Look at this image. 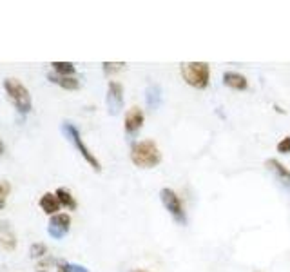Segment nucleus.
Instances as JSON below:
<instances>
[{
    "instance_id": "obj_23",
    "label": "nucleus",
    "mask_w": 290,
    "mask_h": 272,
    "mask_svg": "<svg viewBox=\"0 0 290 272\" xmlns=\"http://www.w3.org/2000/svg\"><path fill=\"white\" fill-rule=\"evenodd\" d=\"M51 263H53V260H51V258H48V260H46V261L42 260L40 263H38V267H40V269H42V267H48V265H51Z\"/></svg>"
},
{
    "instance_id": "obj_4",
    "label": "nucleus",
    "mask_w": 290,
    "mask_h": 272,
    "mask_svg": "<svg viewBox=\"0 0 290 272\" xmlns=\"http://www.w3.org/2000/svg\"><path fill=\"white\" fill-rule=\"evenodd\" d=\"M62 131H64L65 135H67V138L71 140L73 143H75V147L78 149V153L82 154L83 156V160L87 162L89 165L93 167L96 172H100L102 171V165H100V162L96 160V156L91 151H89V147L83 143V140H82V136H80V133H78V129L75 127V125H71V124H64L62 125Z\"/></svg>"
},
{
    "instance_id": "obj_19",
    "label": "nucleus",
    "mask_w": 290,
    "mask_h": 272,
    "mask_svg": "<svg viewBox=\"0 0 290 272\" xmlns=\"http://www.w3.org/2000/svg\"><path fill=\"white\" fill-rule=\"evenodd\" d=\"M278 153H281V154L290 153V136H285L283 140L278 143Z\"/></svg>"
},
{
    "instance_id": "obj_1",
    "label": "nucleus",
    "mask_w": 290,
    "mask_h": 272,
    "mask_svg": "<svg viewBox=\"0 0 290 272\" xmlns=\"http://www.w3.org/2000/svg\"><path fill=\"white\" fill-rule=\"evenodd\" d=\"M131 160L140 169H153V167L160 165L161 153L153 140H142V142L134 143L131 149Z\"/></svg>"
},
{
    "instance_id": "obj_2",
    "label": "nucleus",
    "mask_w": 290,
    "mask_h": 272,
    "mask_svg": "<svg viewBox=\"0 0 290 272\" xmlns=\"http://www.w3.org/2000/svg\"><path fill=\"white\" fill-rule=\"evenodd\" d=\"M180 73L185 83L194 89H207L211 80V67L205 62H184L180 65Z\"/></svg>"
},
{
    "instance_id": "obj_10",
    "label": "nucleus",
    "mask_w": 290,
    "mask_h": 272,
    "mask_svg": "<svg viewBox=\"0 0 290 272\" xmlns=\"http://www.w3.org/2000/svg\"><path fill=\"white\" fill-rule=\"evenodd\" d=\"M223 83H225L227 87L234 89V91H245V89L249 87L247 77L236 71H227L225 75H223Z\"/></svg>"
},
{
    "instance_id": "obj_6",
    "label": "nucleus",
    "mask_w": 290,
    "mask_h": 272,
    "mask_svg": "<svg viewBox=\"0 0 290 272\" xmlns=\"http://www.w3.org/2000/svg\"><path fill=\"white\" fill-rule=\"evenodd\" d=\"M107 109H109V114H118L124 107V85L120 82H114L111 80L109 82V87H107Z\"/></svg>"
},
{
    "instance_id": "obj_21",
    "label": "nucleus",
    "mask_w": 290,
    "mask_h": 272,
    "mask_svg": "<svg viewBox=\"0 0 290 272\" xmlns=\"http://www.w3.org/2000/svg\"><path fill=\"white\" fill-rule=\"evenodd\" d=\"M7 192H9V185L6 182H0V196H7Z\"/></svg>"
},
{
    "instance_id": "obj_13",
    "label": "nucleus",
    "mask_w": 290,
    "mask_h": 272,
    "mask_svg": "<svg viewBox=\"0 0 290 272\" xmlns=\"http://www.w3.org/2000/svg\"><path fill=\"white\" fill-rule=\"evenodd\" d=\"M49 80L54 83H58L60 87L67 89V91H77L80 89V80L75 77H58V75H49Z\"/></svg>"
},
{
    "instance_id": "obj_18",
    "label": "nucleus",
    "mask_w": 290,
    "mask_h": 272,
    "mask_svg": "<svg viewBox=\"0 0 290 272\" xmlns=\"http://www.w3.org/2000/svg\"><path fill=\"white\" fill-rule=\"evenodd\" d=\"M46 252H48V247L44 243H33L31 245V256L33 258H44Z\"/></svg>"
},
{
    "instance_id": "obj_15",
    "label": "nucleus",
    "mask_w": 290,
    "mask_h": 272,
    "mask_svg": "<svg viewBox=\"0 0 290 272\" xmlns=\"http://www.w3.org/2000/svg\"><path fill=\"white\" fill-rule=\"evenodd\" d=\"M56 198H58L60 205H64V207L71 209V211H75L77 209V200L73 198V194L69 192L67 189H64V187H60V189H56Z\"/></svg>"
},
{
    "instance_id": "obj_25",
    "label": "nucleus",
    "mask_w": 290,
    "mask_h": 272,
    "mask_svg": "<svg viewBox=\"0 0 290 272\" xmlns=\"http://www.w3.org/2000/svg\"><path fill=\"white\" fill-rule=\"evenodd\" d=\"M274 109H276V111H278V112H285L283 109H281V107H279V106H274Z\"/></svg>"
},
{
    "instance_id": "obj_17",
    "label": "nucleus",
    "mask_w": 290,
    "mask_h": 272,
    "mask_svg": "<svg viewBox=\"0 0 290 272\" xmlns=\"http://www.w3.org/2000/svg\"><path fill=\"white\" fill-rule=\"evenodd\" d=\"M125 67V62H104V73L105 75H113V73L122 71Z\"/></svg>"
},
{
    "instance_id": "obj_27",
    "label": "nucleus",
    "mask_w": 290,
    "mask_h": 272,
    "mask_svg": "<svg viewBox=\"0 0 290 272\" xmlns=\"http://www.w3.org/2000/svg\"><path fill=\"white\" fill-rule=\"evenodd\" d=\"M132 272H147V271H140V269H138V271H132Z\"/></svg>"
},
{
    "instance_id": "obj_14",
    "label": "nucleus",
    "mask_w": 290,
    "mask_h": 272,
    "mask_svg": "<svg viewBox=\"0 0 290 272\" xmlns=\"http://www.w3.org/2000/svg\"><path fill=\"white\" fill-rule=\"evenodd\" d=\"M145 93H147V96H145V100H147V106L151 107V109H156V107L160 106V102H161L160 85H156V83H153V85H149Z\"/></svg>"
},
{
    "instance_id": "obj_3",
    "label": "nucleus",
    "mask_w": 290,
    "mask_h": 272,
    "mask_svg": "<svg viewBox=\"0 0 290 272\" xmlns=\"http://www.w3.org/2000/svg\"><path fill=\"white\" fill-rule=\"evenodd\" d=\"M7 95L15 102V106L20 112H29L31 111V95L24 83L17 80V78H7L4 82Z\"/></svg>"
},
{
    "instance_id": "obj_5",
    "label": "nucleus",
    "mask_w": 290,
    "mask_h": 272,
    "mask_svg": "<svg viewBox=\"0 0 290 272\" xmlns=\"http://www.w3.org/2000/svg\"><path fill=\"white\" fill-rule=\"evenodd\" d=\"M160 198H161V203H163V207L169 211V214L172 216V219L180 225H185L187 223V216H185V211H184V205H182V200L178 198V194L174 192L172 189H161L160 190Z\"/></svg>"
},
{
    "instance_id": "obj_9",
    "label": "nucleus",
    "mask_w": 290,
    "mask_h": 272,
    "mask_svg": "<svg viewBox=\"0 0 290 272\" xmlns=\"http://www.w3.org/2000/svg\"><path fill=\"white\" fill-rule=\"evenodd\" d=\"M0 248H4L7 252H11L17 248V236L11 231V227L7 221H0Z\"/></svg>"
},
{
    "instance_id": "obj_26",
    "label": "nucleus",
    "mask_w": 290,
    "mask_h": 272,
    "mask_svg": "<svg viewBox=\"0 0 290 272\" xmlns=\"http://www.w3.org/2000/svg\"><path fill=\"white\" fill-rule=\"evenodd\" d=\"M4 153V143H2V140H0V154Z\"/></svg>"
},
{
    "instance_id": "obj_16",
    "label": "nucleus",
    "mask_w": 290,
    "mask_h": 272,
    "mask_svg": "<svg viewBox=\"0 0 290 272\" xmlns=\"http://www.w3.org/2000/svg\"><path fill=\"white\" fill-rule=\"evenodd\" d=\"M53 69L58 77H71L75 75V65L71 62H53Z\"/></svg>"
},
{
    "instance_id": "obj_12",
    "label": "nucleus",
    "mask_w": 290,
    "mask_h": 272,
    "mask_svg": "<svg viewBox=\"0 0 290 272\" xmlns=\"http://www.w3.org/2000/svg\"><path fill=\"white\" fill-rule=\"evenodd\" d=\"M38 203H40V209L46 214H51V216L58 214L60 201H58V198H56V194H53V192H46V194L40 198V201H38Z\"/></svg>"
},
{
    "instance_id": "obj_24",
    "label": "nucleus",
    "mask_w": 290,
    "mask_h": 272,
    "mask_svg": "<svg viewBox=\"0 0 290 272\" xmlns=\"http://www.w3.org/2000/svg\"><path fill=\"white\" fill-rule=\"evenodd\" d=\"M6 198L7 196H0V209H4V205H6Z\"/></svg>"
},
{
    "instance_id": "obj_28",
    "label": "nucleus",
    "mask_w": 290,
    "mask_h": 272,
    "mask_svg": "<svg viewBox=\"0 0 290 272\" xmlns=\"http://www.w3.org/2000/svg\"><path fill=\"white\" fill-rule=\"evenodd\" d=\"M38 272H46V271H38Z\"/></svg>"
},
{
    "instance_id": "obj_22",
    "label": "nucleus",
    "mask_w": 290,
    "mask_h": 272,
    "mask_svg": "<svg viewBox=\"0 0 290 272\" xmlns=\"http://www.w3.org/2000/svg\"><path fill=\"white\" fill-rule=\"evenodd\" d=\"M71 269H73V272H87V269L82 265H71Z\"/></svg>"
},
{
    "instance_id": "obj_8",
    "label": "nucleus",
    "mask_w": 290,
    "mask_h": 272,
    "mask_svg": "<svg viewBox=\"0 0 290 272\" xmlns=\"http://www.w3.org/2000/svg\"><path fill=\"white\" fill-rule=\"evenodd\" d=\"M143 120H145V116H143L142 109H140V107H131L129 111L125 112V120H124L125 133L129 136L136 135L138 131L142 129Z\"/></svg>"
},
{
    "instance_id": "obj_7",
    "label": "nucleus",
    "mask_w": 290,
    "mask_h": 272,
    "mask_svg": "<svg viewBox=\"0 0 290 272\" xmlns=\"http://www.w3.org/2000/svg\"><path fill=\"white\" fill-rule=\"evenodd\" d=\"M69 227H71V216H69V214L58 213V214H54V216H51V219H49L48 232L54 240H62V238L67 234Z\"/></svg>"
},
{
    "instance_id": "obj_11",
    "label": "nucleus",
    "mask_w": 290,
    "mask_h": 272,
    "mask_svg": "<svg viewBox=\"0 0 290 272\" xmlns=\"http://www.w3.org/2000/svg\"><path fill=\"white\" fill-rule=\"evenodd\" d=\"M265 167H268V169L276 174V178H278L281 184L290 185V171L279 160H276V158H268V160L265 162Z\"/></svg>"
},
{
    "instance_id": "obj_20",
    "label": "nucleus",
    "mask_w": 290,
    "mask_h": 272,
    "mask_svg": "<svg viewBox=\"0 0 290 272\" xmlns=\"http://www.w3.org/2000/svg\"><path fill=\"white\" fill-rule=\"evenodd\" d=\"M56 272H73V269H71V265H69L67 261H58Z\"/></svg>"
}]
</instances>
